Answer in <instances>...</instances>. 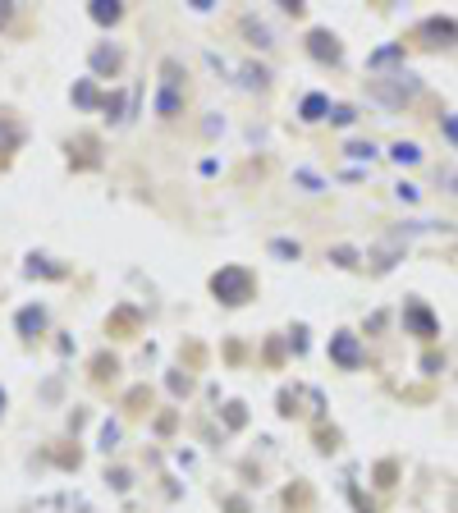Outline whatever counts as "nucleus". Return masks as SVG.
<instances>
[{
    "label": "nucleus",
    "mask_w": 458,
    "mask_h": 513,
    "mask_svg": "<svg viewBox=\"0 0 458 513\" xmlns=\"http://www.w3.org/2000/svg\"><path fill=\"white\" fill-rule=\"evenodd\" d=\"M211 289H216L225 303H243V298H248V270H239V266L220 270V275L211 279Z\"/></svg>",
    "instance_id": "f257e3e1"
},
{
    "label": "nucleus",
    "mask_w": 458,
    "mask_h": 513,
    "mask_svg": "<svg viewBox=\"0 0 458 513\" xmlns=\"http://www.w3.org/2000/svg\"><path fill=\"white\" fill-rule=\"evenodd\" d=\"M330 353H335L339 367H353L357 362V340L353 335H335V340H330Z\"/></svg>",
    "instance_id": "f03ea898"
},
{
    "label": "nucleus",
    "mask_w": 458,
    "mask_h": 513,
    "mask_svg": "<svg viewBox=\"0 0 458 513\" xmlns=\"http://www.w3.org/2000/svg\"><path fill=\"white\" fill-rule=\"evenodd\" d=\"M307 51L316 55V60H339V46H335V37H330V33H311L307 37Z\"/></svg>",
    "instance_id": "7ed1b4c3"
},
{
    "label": "nucleus",
    "mask_w": 458,
    "mask_h": 513,
    "mask_svg": "<svg viewBox=\"0 0 458 513\" xmlns=\"http://www.w3.org/2000/svg\"><path fill=\"white\" fill-rule=\"evenodd\" d=\"M179 110H183L179 92H174V87H161V92H156V115H165V120H174Z\"/></svg>",
    "instance_id": "20e7f679"
},
{
    "label": "nucleus",
    "mask_w": 458,
    "mask_h": 513,
    "mask_svg": "<svg viewBox=\"0 0 458 513\" xmlns=\"http://www.w3.org/2000/svg\"><path fill=\"white\" fill-rule=\"evenodd\" d=\"M42 325H46V312H42V307H23V312H18V330H23V335H37Z\"/></svg>",
    "instance_id": "39448f33"
},
{
    "label": "nucleus",
    "mask_w": 458,
    "mask_h": 513,
    "mask_svg": "<svg viewBox=\"0 0 458 513\" xmlns=\"http://www.w3.org/2000/svg\"><path fill=\"white\" fill-rule=\"evenodd\" d=\"M330 115V101L321 92H311V96H303V120H326Z\"/></svg>",
    "instance_id": "423d86ee"
},
{
    "label": "nucleus",
    "mask_w": 458,
    "mask_h": 513,
    "mask_svg": "<svg viewBox=\"0 0 458 513\" xmlns=\"http://www.w3.org/2000/svg\"><path fill=\"white\" fill-rule=\"evenodd\" d=\"M92 18H96V23H115V18H120V5H115V0H96Z\"/></svg>",
    "instance_id": "0eeeda50"
},
{
    "label": "nucleus",
    "mask_w": 458,
    "mask_h": 513,
    "mask_svg": "<svg viewBox=\"0 0 458 513\" xmlns=\"http://www.w3.org/2000/svg\"><path fill=\"white\" fill-rule=\"evenodd\" d=\"M270 253H275V257H289V261H298V243H294V238H275V243H270Z\"/></svg>",
    "instance_id": "6e6552de"
},
{
    "label": "nucleus",
    "mask_w": 458,
    "mask_h": 513,
    "mask_svg": "<svg viewBox=\"0 0 458 513\" xmlns=\"http://www.w3.org/2000/svg\"><path fill=\"white\" fill-rule=\"evenodd\" d=\"M120 64V51H96V69H115Z\"/></svg>",
    "instance_id": "1a4fd4ad"
},
{
    "label": "nucleus",
    "mask_w": 458,
    "mask_h": 513,
    "mask_svg": "<svg viewBox=\"0 0 458 513\" xmlns=\"http://www.w3.org/2000/svg\"><path fill=\"white\" fill-rule=\"evenodd\" d=\"M243 83H248V87H261V83H266V69H252V64H248V69H243Z\"/></svg>",
    "instance_id": "9d476101"
},
{
    "label": "nucleus",
    "mask_w": 458,
    "mask_h": 513,
    "mask_svg": "<svg viewBox=\"0 0 458 513\" xmlns=\"http://www.w3.org/2000/svg\"><path fill=\"white\" fill-rule=\"evenodd\" d=\"M394 161H417V147H413V142H399V147H394Z\"/></svg>",
    "instance_id": "9b49d317"
},
{
    "label": "nucleus",
    "mask_w": 458,
    "mask_h": 513,
    "mask_svg": "<svg viewBox=\"0 0 458 513\" xmlns=\"http://www.w3.org/2000/svg\"><path fill=\"white\" fill-rule=\"evenodd\" d=\"M330 120H335V124H353V110H348V105H335V110H330Z\"/></svg>",
    "instance_id": "f8f14e48"
},
{
    "label": "nucleus",
    "mask_w": 458,
    "mask_h": 513,
    "mask_svg": "<svg viewBox=\"0 0 458 513\" xmlns=\"http://www.w3.org/2000/svg\"><path fill=\"white\" fill-rule=\"evenodd\" d=\"M372 151H376L372 142H353V147H348V156H357V161H362V156H372Z\"/></svg>",
    "instance_id": "ddd939ff"
},
{
    "label": "nucleus",
    "mask_w": 458,
    "mask_h": 513,
    "mask_svg": "<svg viewBox=\"0 0 458 513\" xmlns=\"http://www.w3.org/2000/svg\"><path fill=\"white\" fill-rule=\"evenodd\" d=\"M9 142H14V129H9V124H0V151H5Z\"/></svg>",
    "instance_id": "4468645a"
},
{
    "label": "nucleus",
    "mask_w": 458,
    "mask_h": 513,
    "mask_svg": "<svg viewBox=\"0 0 458 513\" xmlns=\"http://www.w3.org/2000/svg\"><path fill=\"white\" fill-rule=\"evenodd\" d=\"M9 23V5H0V28H5Z\"/></svg>",
    "instance_id": "2eb2a0df"
},
{
    "label": "nucleus",
    "mask_w": 458,
    "mask_h": 513,
    "mask_svg": "<svg viewBox=\"0 0 458 513\" xmlns=\"http://www.w3.org/2000/svg\"><path fill=\"white\" fill-rule=\"evenodd\" d=\"M450 133H454V138H458V120H450Z\"/></svg>",
    "instance_id": "dca6fc26"
},
{
    "label": "nucleus",
    "mask_w": 458,
    "mask_h": 513,
    "mask_svg": "<svg viewBox=\"0 0 458 513\" xmlns=\"http://www.w3.org/2000/svg\"><path fill=\"white\" fill-rule=\"evenodd\" d=\"M0 408H5V394H0Z\"/></svg>",
    "instance_id": "f3484780"
}]
</instances>
